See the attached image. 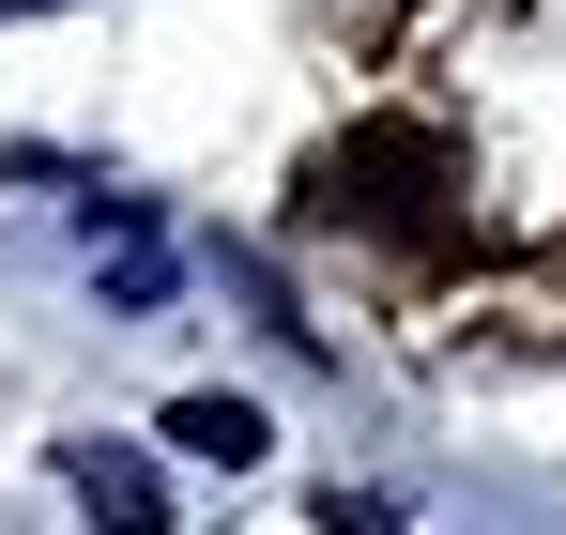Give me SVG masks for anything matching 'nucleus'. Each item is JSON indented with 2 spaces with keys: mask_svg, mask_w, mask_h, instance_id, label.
Here are the masks:
<instances>
[{
  "mask_svg": "<svg viewBox=\"0 0 566 535\" xmlns=\"http://www.w3.org/2000/svg\"><path fill=\"white\" fill-rule=\"evenodd\" d=\"M169 444H185V459H230V474H245V459L276 444V429H261L245 398H169Z\"/></svg>",
  "mask_w": 566,
  "mask_h": 535,
  "instance_id": "f03ea898",
  "label": "nucleus"
},
{
  "mask_svg": "<svg viewBox=\"0 0 566 535\" xmlns=\"http://www.w3.org/2000/svg\"><path fill=\"white\" fill-rule=\"evenodd\" d=\"M0 15H46V0H0Z\"/></svg>",
  "mask_w": 566,
  "mask_h": 535,
  "instance_id": "7ed1b4c3",
  "label": "nucleus"
},
{
  "mask_svg": "<svg viewBox=\"0 0 566 535\" xmlns=\"http://www.w3.org/2000/svg\"><path fill=\"white\" fill-rule=\"evenodd\" d=\"M62 474H77V505L123 535H169V490H154V459L138 444H62Z\"/></svg>",
  "mask_w": 566,
  "mask_h": 535,
  "instance_id": "f257e3e1",
  "label": "nucleus"
}]
</instances>
